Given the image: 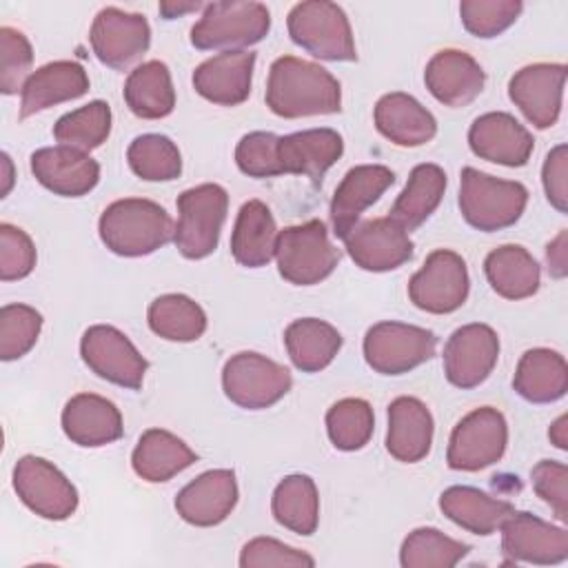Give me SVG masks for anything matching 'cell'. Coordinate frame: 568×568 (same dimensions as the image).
<instances>
[{
	"mask_svg": "<svg viewBox=\"0 0 568 568\" xmlns=\"http://www.w3.org/2000/svg\"><path fill=\"white\" fill-rule=\"evenodd\" d=\"M266 106L288 120L339 113L342 89L337 78L324 67L295 55H282L268 71Z\"/></svg>",
	"mask_w": 568,
	"mask_h": 568,
	"instance_id": "1",
	"label": "cell"
},
{
	"mask_svg": "<svg viewBox=\"0 0 568 568\" xmlns=\"http://www.w3.org/2000/svg\"><path fill=\"white\" fill-rule=\"evenodd\" d=\"M100 240L122 257H140L173 240L171 215L153 200L124 197L109 204L100 215Z\"/></svg>",
	"mask_w": 568,
	"mask_h": 568,
	"instance_id": "2",
	"label": "cell"
},
{
	"mask_svg": "<svg viewBox=\"0 0 568 568\" xmlns=\"http://www.w3.org/2000/svg\"><path fill=\"white\" fill-rule=\"evenodd\" d=\"M528 204V189L521 182L499 180L473 166L462 171L459 211L464 220L484 233L513 226Z\"/></svg>",
	"mask_w": 568,
	"mask_h": 568,
	"instance_id": "3",
	"label": "cell"
},
{
	"mask_svg": "<svg viewBox=\"0 0 568 568\" xmlns=\"http://www.w3.org/2000/svg\"><path fill=\"white\" fill-rule=\"evenodd\" d=\"M291 40L320 60L353 62L357 49L344 9L328 0H308L291 9L286 18Z\"/></svg>",
	"mask_w": 568,
	"mask_h": 568,
	"instance_id": "4",
	"label": "cell"
},
{
	"mask_svg": "<svg viewBox=\"0 0 568 568\" xmlns=\"http://www.w3.org/2000/svg\"><path fill=\"white\" fill-rule=\"evenodd\" d=\"M271 29V13L262 2H211L191 29L193 47L202 51H237L260 42Z\"/></svg>",
	"mask_w": 568,
	"mask_h": 568,
	"instance_id": "5",
	"label": "cell"
},
{
	"mask_svg": "<svg viewBox=\"0 0 568 568\" xmlns=\"http://www.w3.org/2000/svg\"><path fill=\"white\" fill-rule=\"evenodd\" d=\"M226 209L229 193L215 182L186 189L178 197V224L173 242L186 260H202L217 248Z\"/></svg>",
	"mask_w": 568,
	"mask_h": 568,
	"instance_id": "6",
	"label": "cell"
},
{
	"mask_svg": "<svg viewBox=\"0 0 568 568\" xmlns=\"http://www.w3.org/2000/svg\"><path fill=\"white\" fill-rule=\"evenodd\" d=\"M280 275L295 286H313L326 280L337 262L339 251L331 244L322 220L286 226L275 246Z\"/></svg>",
	"mask_w": 568,
	"mask_h": 568,
	"instance_id": "7",
	"label": "cell"
},
{
	"mask_svg": "<svg viewBox=\"0 0 568 568\" xmlns=\"http://www.w3.org/2000/svg\"><path fill=\"white\" fill-rule=\"evenodd\" d=\"M291 386L293 377L286 366L253 351L231 355L222 368L224 395L246 410H262L277 404Z\"/></svg>",
	"mask_w": 568,
	"mask_h": 568,
	"instance_id": "8",
	"label": "cell"
},
{
	"mask_svg": "<svg viewBox=\"0 0 568 568\" xmlns=\"http://www.w3.org/2000/svg\"><path fill=\"white\" fill-rule=\"evenodd\" d=\"M437 335L404 322L373 324L364 335L366 364L382 375H402L435 355Z\"/></svg>",
	"mask_w": 568,
	"mask_h": 568,
	"instance_id": "9",
	"label": "cell"
},
{
	"mask_svg": "<svg viewBox=\"0 0 568 568\" xmlns=\"http://www.w3.org/2000/svg\"><path fill=\"white\" fill-rule=\"evenodd\" d=\"M506 417L493 406H481L468 413L453 428L446 462L453 470L475 473L499 462L506 450Z\"/></svg>",
	"mask_w": 568,
	"mask_h": 568,
	"instance_id": "10",
	"label": "cell"
},
{
	"mask_svg": "<svg viewBox=\"0 0 568 568\" xmlns=\"http://www.w3.org/2000/svg\"><path fill=\"white\" fill-rule=\"evenodd\" d=\"M470 280L462 255L448 248L433 251L408 282L410 302L435 315L457 311L468 297Z\"/></svg>",
	"mask_w": 568,
	"mask_h": 568,
	"instance_id": "11",
	"label": "cell"
},
{
	"mask_svg": "<svg viewBox=\"0 0 568 568\" xmlns=\"http://www.w3.org/2000/svg\"><path fill=\"white\" fill-rule=\"evenodd\" d=\"M80 355L98 377L129 390H138L142 386L149 368L133 342L109 324H95L84 331L80 339Z\"/></svg>",
	"mask_w": 568,
	"mask_h": 568,
	"instance_id": "12",
	"label": "cell"
},
{
	"mask_svg": "<svg viewBox=\"0 0 568 568\" xmlns=\"http://www.w3.org/2000/svg\"><path fill=\"white\" fill-rule=\"evenodd\" d=\"M13 488L20 501L44 519L62 521L78 508L75 486L51 462L36 455H24L13 466Z\"/></svg>",
	"mask_w": 568,
	"mask_h": 568,
	"instance_id": "13",
	"label": "cell"
},
{
	"mask_svg": "<svg viewBox=\"0 0 568 568\" xmlns=\"http://www.w3.org/2000/svg\"><path fill=\"white\" fill-rule=\"evenodd\" d=\"M89 40L102 64L124 71L146 53L151 44V29L146 18L140 13L104 7L93 18Z\"/></svg>",
	"mask_w": 568,
	"mask_h": 568,
	"instance_id": "14",
	"label": "cell"
},
{
	"mask_svg": "<svg viewBox=\"0 0 568 568\" xmlns=\"http://www.w3.org/2000/svg\"><path fill=\"white\" fill-rule=\"evenodd\" d=\"M499 359V337L488 324H464L444 346V373L457 388H475L488 379Z\"/></svg>",
	"mask_w": 568,
	"mask_h": 568,
	"instance_id": "15",
	"label": "cell"
},
{
	"mask_svg": "<svg viewBox=\"0 0 568 568\" xmlns=\"http://www.w3.org/2000/svg\"><path fill=\"white\" fill-rule=\"evenodd\" d=\"M351 260L371 273H386L399 268L413 257V242L408 231L393 217H373L357 222L344 237Z\"/></svg>",
	"mask_w": 568,
	"mask_h": 568,
	"instance_id": "16",
	"label": "cell"
},
{
	"mask_svg": "<svg viewBox=\"0 0 568 568\" xmlns=\"http://www.w3.org/2000/svg\"><path fill=\"white\" fill-rule=\"evenodd\" d=\"M501 528V548L513 561L552 566L568 557V532L537 515L513 510Z\"/></svg>",
	"mask_w": 568,
	"mask_h": 568,
	"instance_id": "17",
	"label": "cell"
},
{
	"mask_svg": "<svg viewBox=\"0 0 568 568\" xmlns=\"http://www.w3.org/2000/svg\"><path fill=\"white\" fill-rule=\"evenodd\" d=\"M566 64L537 62L519 69L508 82V95L537 129H548L561 111Z\"/></svg>",
	"mask_w": 568,
	"mask_h": 568,
	"instance_id": "18",
	"label": "cell"
},
{
	"mask_svg": "<svg viewBox=\"0 0 568 568\" xmlns=\"http://www.w3.org/2000/svg\"><path fill=\"white\" fill-rule=\"evenodd\" d=\"M468 144L477 158L501 166H524L535 149L530 131L504 111L479 115L468 129Z\"/></svg>",
	"mask_w": 568,
	"mask_h": 568,
	"instance_id": "19",
	"label": "cell"
},
{
	"mask_svg": "<svg viewBox=\"0 0 568 568\" xmlns=\"http://www.w3.org/2000/svg\"><path fill=\"white\" fill-rule=\"evenodd\" d=\"M31 173L55 195L80 197L95 189L100 164L84 151L58 144L31 153Z\"/></svg>",
	"mask_w": 568,
	"mask_h": 568,
	"instance_id": "20",
	"label": "cell"
},
{
	"mask_svg": "<svg viewBox=\"0 0 568 568\" xmlns=\"http://www.w3.org/2000/svg\"><path fill=\"white\" fill-rule=\"evenodd\" d=\"M237 504L235 473L229 468L206 470L189 481L175 497L178 515L193 526L222 524Z\"/></svg>",
	"mask_w": 568,
	"mask_h": 568,
	"instance_id": "21",
	"label": "cell"
},
{
	"mask_svg": "<svg viewBox=\"0 0 568 568\" xmlns=\"http://www.w3.org/2000/svg\"><path fill=\"white\" fill-rule=\"evenodd\" d=\"M424 82L437 102L446 106H466L481 93L486 73L470 53L442 49L428 60Z\"/></svg>",
	"mask_w": 568,
	"mask_h": 568,
	"instance_id": "22",
	"label": "cell"
},
{
	"mask_svg": "<svg viewBox=\"0 0 568 568\" xmlns=\"http://www.w3.org/2000/svg\"><path fill=\"white\" fill-rule=\"evenodd\" d=\"M395 182V173L384 164L353 166L337 184L331 200V222L337 237H346L364 209L375 204Z\"/></svg>",
	"mask_w": 568,
	"mask_h": 568,
	"instance_id": "23",
	"label": "cell"
},
{
	"mask_svg": "<svg viewBox=\"0 0 568 568\" xmlns=\"http://www.w3.org/2000/svg\"><path fill=\"white\" fill-rule=\"evenodd\" d=\"M253 67V51H222L204 60L193 71V87L213 104L235 106L242 104L251 93Z\"/></svg>",
	"mask_w": 568,
	"mask_h": 568,
	"instance_id": "24",
	"label": "cell"
},
{
	"mask_svg": "<svg viewBox=\"0 0 568 568\" xmlns=\"http://www.w3.org/2000/svg\"><path fill=\"white\" fill-rule=\"evenodd\" d=\"M62 430L73 444L98 448L120 439L124 426L111 399L95 393H80L62 408Z\"/></svg>",
	"mask_w": 568,
	"mask_h": 568,
	"instance_id": "25",
	"label": "cell"
},
{
	"mask_svg": "<svg viewBox=\"0 0 568 568\" xmlns=\"http://www.w3.org/2000/svg\"><path fill=\"white\" fill-rule=\"evenodd\" d=\"M89 91L87 71L73 60H55L36 69L20 91V118L36 115L60 102L75 100Z\"/></svg>",
	"mask_w": 568,
	"mask_h": 568,
	"instance_id": "26",
	"label": "cell"
},
{
	"mask_svg": "<svg viewBox=\"0 0 568 568\" xmlns=\"http://www.w3.org/2000/svg\"><path fill=\"white\" fill-rule=\"evenodd\" d=\"M344 140L333 129H308L280 138L277 155L282 173L306 175L315 184L342 158Z\"/></svg>",
	"mask_w": 568,
	"mask_h": 568,
	"instance_id": "27",
	"label": "cell"
},
{
	"mask_svg": "<svg viewBox=\"0 0 568 568\" xmlns=\"http://www.w3.org/2000/svg\"><path fill=\"white\" fill-rule=\"evenodd\" d=\"M433 415L417 397H397L388 406L386 450L404 464L422 462L433 444Z\"/></svg>",
	"mask_w": 568,
	"mask_h": 568,
	"instance_id": "28",
	"label": "cell"
},
{
	"mask_svg": "<svg viewBox=\"0 0 568 568\" xmlns=\"http://www.w3.org/2000/svg\"><path fill=\"white\" fill-rule=\"evenodd\" d=\"M377 131L397 146H422L437 133V120L413 95L393 91L375 104Z\"/></svg>",
	"mask_w": 568,
	"mask_h": 568,
	"instance_id": "29",
	"label": "cell"
},
{
	"mask_svg": "<svg viewBox=\"0 0 568 568\" xmlns=\"http://www.w3.org/2000/svg\"><path fill=\"white\" fill-rule=\"evenodd\" d=\"M277 226L271 209L260 200H248L240 206L231 233V253L246 268L266 266L275 257Z\"/></svg>",
	"mask_w": 568,
	"mask_h": 568,
	"instance_id": "30",
	"label": "cell"
},
{
	"mask_svg": "<svg viewBox=\"0 0 568 568\" xmlns=\"http://www.w3.org/2000/svg\"><path fill=\"white\" fill-rule=\"evenodd\" d=\"M193 462H197V455L178 435L164 428L144 430L131 455L135 475L151 484L169 481Z\"/></svg>",
	"mask_w": 568,
	"mask_h": 568,
	"instance_id": "31",
	"label": "cell"
},
{
	"mask_svg": "<svg viewBox=\"0 0 568 568\" xmlns=\"http://www.w3.org/2000/svg\"><path fill=\"white\" fill-rule=\"evenodd\" d=\"M513 388L532 404H550L568 390V366L561 353L550 348H530L521 355Z\"/></svg>",
	"mask_w": 568,
	"mask_h": 568,
	"instance_id": "32",
	"label": "cell"
},
{
	"mask_svg": "<svg viewBox=\"0 0 568 568\" xmlns=\"http://www.w3.org/2000/svg\"><path fill=\"white\" fill-rule=\"evenodd\" d=\"M442 513L475 535H493L515 510L510 501L490 497L473 486H450L439 495Z\"/></svg>",
	"mask_w": 568,
	"mask_h": 568,
	"instance_id": "33",
	"label": "cell"
},
{
	"mask_svg": "<svg viewBox=\"0 0 568 568\" xmlns=\"http://www.w3.org/2000/svg\"><path fill=\"white\" fill-rule=\"evenodd\" d=\"M484 273L493 291L506 300H524L539 288V264L519 244L493 248L484 260Z\"/></svg>",
	"mask_w": 568,
	"mask_h": 568,
	"instance_id": "34",
	"label": "cell"
},
{
	"mask_svg": "<svg viewBox=\"0 0 568 568\" xmlns=\"http://www.w3.org/2000/svg\"><path fill=\"white\" fill-rule=\"evenodd\" d=\"M284 344L295 368L302 373H317L335 359L342 348V335L324 320L302 317L286 326Z\"/></svg>",
	"mask_w": 568,
	"mask_h": 568,
	"instance_id": "35",
	"label": "cell"
},
{
	"mask_svg": "<svg viewBox=\"0 0 568 568\" xmlns=\"http://www.w3.org/2000/svg\"><path fill=\"white\" fill-rule=\"evenodd\" d=\"M446 191V173L437 164H417L404 191L397 195L390 215L402 229L413 231L422 226L439 206Z\"/></svg>",
	"mask_w": 568,
	"mask_h": 568,
	"instance_id": "36",
	"label": "cell"
},
{
	"mask_svg": "<svg viewBox=\"0 0 568 568\" xmlns=\"http://www.w3.org/2000/svg\"><path fill=\"white\" fill-rule=\"evenodd\" d=\"M124 102L138 118H166L175 106V89L169 67L160 60H149L135 67L124 82Z\"/></svg>",
	"mask_w": 568,
	"mask_h": 568,
	"instance_id": "37",
	"label": "cell"
},
{
	"mask_svg": "<svg viewBox=\"0 0 568 568\" xmlns=\"http://www.w3.org/2000/svg\"><path fill=\"white\" fill-rule=\"evenodd\" d=\"M271 510L280 526L297 535H313L320 521V497L315 481L308 475L284 477L273 490Z\"/></svg>",
	"mask_w": 568,
	"mask_h": 568,
	"instance_id": "38",
	"label": "cell"
},
{
	"mask_svg": "<svg viewBox=\"0 0 568 568\" xmlns=\"http://www.w3.org/2000/svg\"><path fill=\"white\" fill-rule=\"evenodd\" d=\"M149 328L169 342H193L206 331V313L182 293H166L151 302Z\"/></svg>",
	"mask_w": 568,
	"mask_h": 568,
	"instance_id": "39",
	"label": "cell"
},
{
	"mask_svg": "<svg viewBox=\"0 0 568 568\" xmlns=\"http://www.w3.org/2000/svg\"><path fill=\"white\" fill-rule=\"evenodd\" d=\"M126 160L131 171L146 182H169L182 173L180 149L160 133L138 135L126 149Z\"/></svg>",
	"mask_w": 568,
	"mask_h": 568,
	"instance_id": "40",
	"label": "cell"
},
{
	"mask_svg": "<svg viewBox=\"0 0 568 568\" xmlns=\"http://www.w3.org/2000/svg\"><path fill=\"white\" fill-rule=\"evenodd\" d=\"M468 544H462L437 528H415L402 544L399 564L404 568H453L468 555Z\"/></svg>",
	"mask_w": 568,
	"mask_h": 568,
	"instance_id": "41",
	"label": "cell"
},
{
	"mask_svg": "<svg viewBox=\"0 0 568 568\" xmlns=\"http://www.w3.org/2000/svg\"><path fill=\"white\" fill-rule=\"evenodd\" d=\"M111 133V109L102 100H93L71 113H64L53 124V138L62 146L91 151L100 146Z\"/></svg>",
	"mask_w": 568,
	"mask_h": 568,
	"instance_id": "42",
	"label": "cell"
},
{
	"mask_svg": "<svg viewBox=\"0 0 568 568\" xmlns=\"http://www.w3.org/2000/svg\"><path fill=\"white\" fill-rule=\"evenodd\" d=\"M375 428L373 408L366 399L346 397L335 402L326 413V433L335 448L359 450L368 444Z\"/></svg>",
	"mask_w": 568,
	"mask_h": 568,
	"instance_id": "43",
	"label": "cell"
},
{
	"mask_svg": "<svg viewBox=\"0 0 568 568\" xmlns=\"http://www.w3.org/2000/svg\"><path fill=\"white\" fill-rule=\"evenodd\" d=\"M42 315L27 304H4L0 308V357L4 362L27 355L40 335Z\"/></svg>",
	"mask_w": 568,
	"mask_h": 568,
	"instance_id": "44",
	"label": "cell"
},
{
	"mask_svg": "<svg viewBox=\"0 0 568 568\" xmlns=\"http://www.w3.org/2000/svg\"><path fill=\"white\" fill-rule=\"evenodd\" d=\"M519 0H464L459 4L462 24L477 38H495L519 18Z\"/></svg>",
	"mask_w": 568,
	"mask_h": 568,
	"instance_id": "45",
	"label": "cell"
},
{
	"mask_svg": "<svg viewBox=\"0 0 568 568\" xmlns=\"http://www.w3.org/2000/svg\"><path fill=\"white\" fill-rule=\"evenodd\" d=\"M33 62V49L27 36L13 27L0 29V91L13 95L22 91Z\"/></svg>",
	"mask_w": 568,
	"mask_h": 568,
	"instance_id": "46",
	"label": "cell"
},
{
	"mask_svg": "<svg viewBox=\"0 0 568 568\" xmlns=\"http://www.w3.org/2000/svg\"><path fill=\"white\" fill-rule=\"evenodd\" d=\"M277 144H280V138L275 133H268V131L246 133L235 149V162L240 171L248 178L282 175Z\"/></svg>",
	"mask_w": 568,
	"mask_h": 568,
	"instance_id": "47",
	"label": "cell"
},
{
	"mask_svg": "<svg viewBox=\"0 0 568 568\" xmlns=\"http://www.w3.org/2000/svg\"><path fill=\"white\" fill-rule=\"evenodd\" d=\"M242 568H313L315 559L273 537H255L240 552Z\"/></svg>",
	"mask_w": 568,
	"mask_h": 568,
	"instance_id": "48",
	"label": "cell"
},
{
	"mask_svg": "<svg viewBox=\"0 0 568 568\" xmlns=\"http://www.w3.org/2000/svg\"><path fill=\"white\" fill-rule=\"evenodd\" d=\"M36 266V246L31 237L13 226L0 224V280L13 282L27 277Z\"/></svg>",
	"mask_w": 568,
	"mask_h": 568,
	"instance_id": "49",
	"label": "cell"
},
{
	"mask_svg": "<svg viewBox=\"0 0 568 568\" xmlns=\"http://www.w3.org/2000/svg\"><path fill=\"white\" fill-rule=\"evenodd\" d=\"M530 479H532L535 493L555 510V517L559 521H566L568 519V493H566L568 468H566V464L555 462V459H541L530 470Z\"/></svg>",
	"mask_w": 568,
	"mask_h": 568,
	"instance_id": "50",
	"label": "cell"
},
{
	"mask_svg": "<svg viewBox=\"0 0 568 568\" xmlns=\"http://www.w3.org/2000/svg\"><path fill=\"white\" fill-rule=\"evenodd\" d=\"M566 175H568V149L566 144H557L550 149V153L544 160L541 169V182L548 202L559 211H568V186H566Z\"/></svg>",
	"mask_w": 568,
	"mask_h": 568,
	"instance_id": "51",
	"label": "cell"
},
{
	"mask_svg": "<svg viewBox=\"0 0 568 568\" xmlns=\"http://www.w3.org/2000/svg\"><path fill=\"white\" fill-rule=\"evenodd\" d=\"M548 257V271L552 277H564L566 275V231H561L546 251Z\"/></svg>",
	"mask_w": 568,
	"mask_h": 568,
	"instance_id": "52",
	"label": "cell"
},
{
	"mask_svg": "<svg viewBox=\"0 0 568 568\" xmlns=\"http://www.w3.org/2000/svg\"><path fill=\"white\" fill-rule=\"evenodd\" d=\"M566 415H561V417H557L555 419V424L550 426V430H548V437H550V442L559 448V450H566L568 448V426H566Z\"/></svg>",
	"mask_w": 568,
	"mask_h": 568,
	"instance_id": "53",
	"label": "cell"
},
{
	"mask_svg": "<svg viewBox=\"0 0 568 568\" xmlns=\"http://www.w3.org/2000/svg\"><path fill=\"white\" fill-rule=\"evenodd\" d=\"M202 4L200 2H191V4H171V2H162L160 4V13L171 20L175 16H182V13H189V11H197Z\"/></svg>",
	"mask_w": 568,
	"mask_h": 568,
	"instance_id": "54",
	"label": "cell"
},
{
	"mask_svg": "<svg viewBox=\"0 0 568 568\" xmlns=\"http://www.w3.org/2000/svg\"><path fill=\"white\" fill-rule=\"evenodd\" d=\"M2 166H4V184H2V197H4L13 184V164L7 153H2Z\"/></svg>",
	"mask_w": 568,
	"mask_h": 568,
	"instance_id": "55",
	"label": "cell"
}]
</instances>
